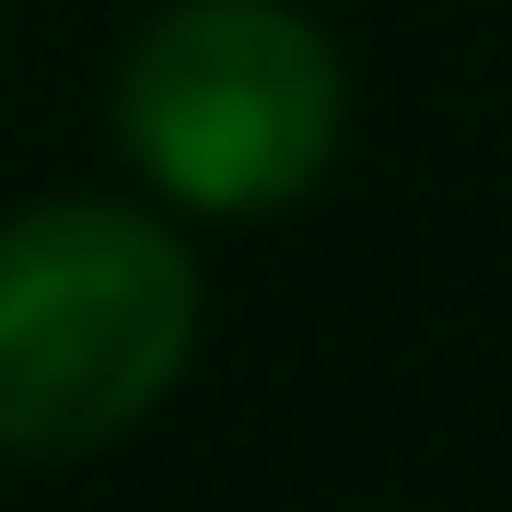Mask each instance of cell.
Here are the masks:
<instances>
[{"mask_svg":"<svg viewBox=\"0 0 512 512\" xmlns=\"http://www.w3.org/2000/svg\"><path fill=\"white\" fill-rule=\"evenodd\" d=\"M198 256L163 210L35 198L0 222V454H94L175 396Z\"/></svg>","mask_w":512,"mask_h":512,"instance_id":"cell-1","label":"cell"},{"mask_svg":"<svg viewBox=\"0 0 512 512\" xmlns=\"http://www.w3.org/2000/svg\"><path fill=\"white\" fill-rule=\"evenodd\" d=\"M117 140L187 210H291L350 140V70L303 0H175L117 70Z\"/></svg>","mask_w":512,"mask_h":512,"instance_id":"cell-2","label":"cell"}]
</instances>
